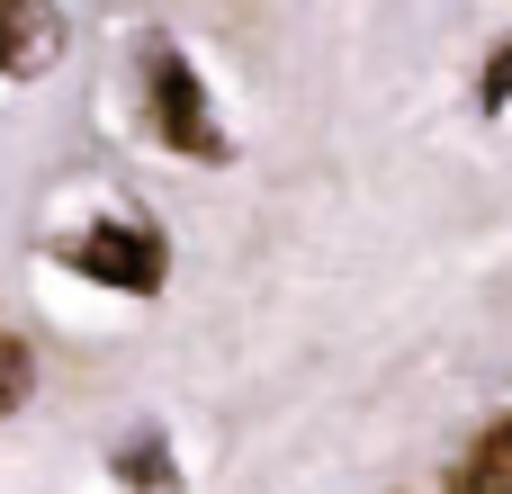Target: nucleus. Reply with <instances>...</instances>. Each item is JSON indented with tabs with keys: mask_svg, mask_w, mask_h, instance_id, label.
Listing matches in <instances>:
<instances>
[{
	"mask_svg": "<svg viewBox=\"0 0 512 494\" xmlns=\"http://www.w3.org/2000/svg\"><path fill=\"white\" fill-rule=\"evenodd\" d=\"M144 81H153L162 144H171V153H189V162H216V153H225V126L207 117V90H198V72H189L171 45H153V54H144Z\"/></svg>",
	"mask_w": 512,
	"mask_h": 494,
	"instance_id": "nucleus-2",
	"label": "nucleus"
},
{
	"mask_svg": "<svg viewBox=\"0 0 512 494\" xmlns=\"http://www.w3.org/2000/svg\"><path fill=\"white\" fill-rule=\"evenodd\" d=\"M117 477H126V494H180L162 441H126V450H117Z\"/></svg>",
	"mask_w": 512,
	"mask_h": 494,
	"instance_id": "nucleus-5",
	"label": "nucleus"
},
{
	"mask_svg": "<svg viewBox=\"0 0 512 494\" xmlns=\"http://www.w3.org/2000/svg\"><path fill=\"white\" fill-rule=\"evenodd\" d=\"M504 99H512V36H504V54L486 63V108H504Z\"/></svg>",
	"mask_w": 512,
	"mask_h": 494,
	"instance_id": "nucleus-7",
	"label": "nucleus"
},
{
	"mask_svg": "<svg viewBox=\"0 0 512 494\" xmlns=\"http://www.w3.org/2000/svg\"><path fill=\"white\" fill-rule=\"evenodd\" d=\"M63 261L90 270L99 288H126V297H153V288H162V234H153L144 216H108V225L72 234Z\"/></svg>",
	"mask_w": 512,
	"mask_h": 494,
	"instance_id": "nucleus-1",
	"label": "nucleus"
},
{
	"mask_svg": "<svg viewBox=\"0 0 512 494\" xmlns=\"http://www.w3.org/2000/svg\"><path fill=\"white\" fill-rule=\"evenodd\" d=\"M27 387H36V351H27V333H0V414H18Z\"/></svg>",
	"mask_w": 512,
	"mask_h": 494,
	"instance_id": "nucleus-6",
	"label": "nucleus"
},
{
	"mask_svg": "<svg viewBox=\"0 0 512 494\" xmlns=\"http://www.w3.org/2000/svg\"><path fill=\"white\" fill-rule=\"evenodd\" d=\"M450 494H512V414H495L477 432V450L450 468Z\"/></svg>",
	"mask_w": 512,
	"mask_h": 494,
	"instance_id": "nucleus-4",
	"label": "nucleus"
},
{
	"mask_svg": "<svg viewBox=\"0 0 512 494\" xmlns=\"http://www.w3.org/2000/svg\"><path fill=\"white\" fill-rule=\"evenodd\" d=\"M63 54V9L54 0H0V72H45Z\"/></svg>",
	"mask_w": 512,
	"mask_h": 494,
	"instance_id": "nucleus-3",
	"label": "nucleus"
}]
</instances>
